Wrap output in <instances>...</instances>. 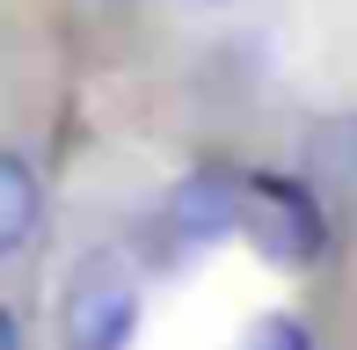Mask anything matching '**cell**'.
Wrapping results in <instances>:
<instances>
[{"label":"cell","instance_id":"cell-1","mask_svg":"<svg viewBox=\"0 0 357 350\" xmlns=\"http://www.w3.org/2000/svg\"><path fill=\"white\" fill-rule=\"evenodd\" d=\"M139 328V270L117 248H88L59 299V350H124Z\"/></svg>","mask_w":357,"mask_h":350},{"label":"cell","instance_id":"cell-2","mask_svg":"<svg viewBox=\"0 0 357 350\" xmlns=\"http://www.w3.org/2000/svg\"><path fill=\"white\" fill-rule=\"evenodd\" d=\"M241 234L278 270H314L328 256V212L299 175H241Z\"/></svg>","mask_w":357,"mask_h":350},{"label":"cell","instance_id":"cell-3","mask_svg":"<svg viewBox=\"0 0 357 350\" xmlns=\"http://www.w3.org/2000/svg\"><path fill=\"white\" fill-rule=\"evenodd\" d=\"M168 227L183 234V241H226V234H241V175L234 168H197L183 175V183L168 190Z\"/></svg>","mask_w":357,"mask_h":350},{"label":"cell","instance_id":"cell-4","mask_svg":"<svg viewBox=\"0 0 357 350\" xmlns=\"http://www.w3.org/2000/svg\"><path fill=\"white\" fill-rule=\"evenodd\" d=\"M314 197H343L357 204V109H335L306 132V175H299Z\"/></svg>","mask_w":357,"mask_h":350},{"label":"cell","instance_id":"cell-5","mask_svg":"<svg viewBox=\"0 0 357 350\" xmlns=\"http://www.w3.org/2000/svg\"><path fill=\"white\" fill-rule=\"evenodd\" d=\"M44 219V190H37V168L22 153H0V256H22L29 234Z\"/></svg>","mask_w":357,"mask_h":350},{"label":"cell","instance_id":"cell-6","mask_svg":"<svg viewBox=\"0 0 357 350\" xmlns=\"http://www.w3.org/2000/svg\"><path fill=\"white\" fill-rule=\"evenodd\" d=\"M241 350H314V328L299 314H263V321H248Z\"/></svg>","mask_w":357,"mask_h":350},{"label":"cell","instance_id":"cell-7","mask_svg":"<svg viewBox=\"0 0 357 350\" xmlns=\"http://www.w3.org/2000/svg\"><path fill=\"white\" fill-rule=\"evenodd\" d=\"M0 350H22V321H15L8 307H0Z\"/></svg>","mask_w":357,"mask_h":350}]
</instances>
